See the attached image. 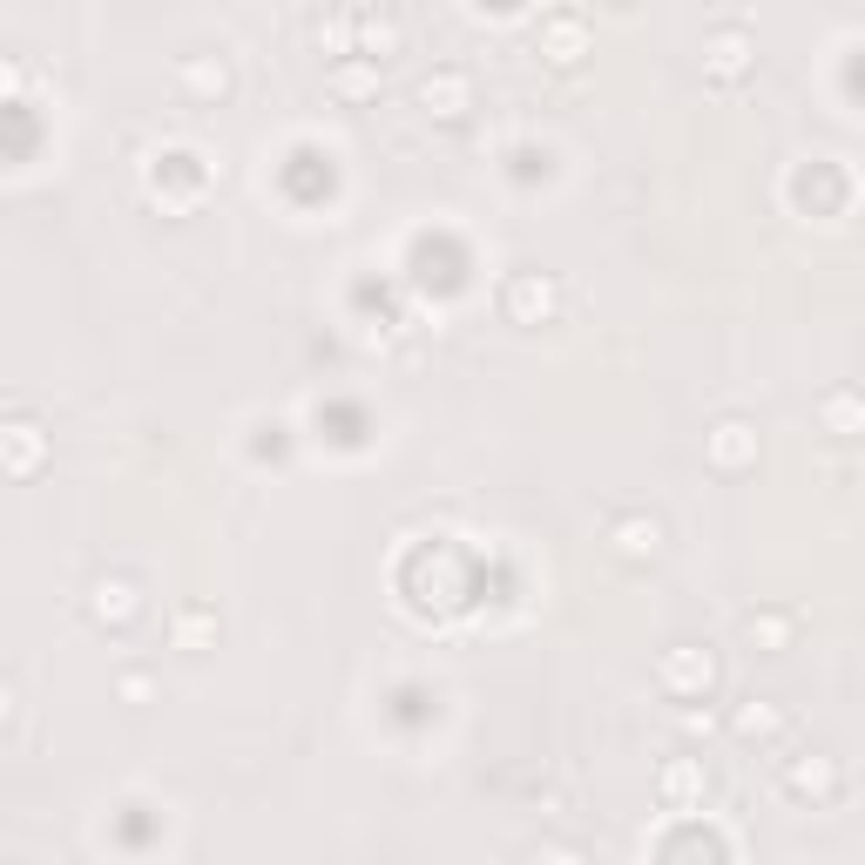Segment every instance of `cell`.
<instances>
[{
  "mask_svg": "<svg viewBox=\"0 0 865 865\" xmlns=\"http://www.w3.org/2000/svg\"><path fill=\"white\" fill-rule=\"evenodd\" d=\"M750 68V34L744 28H717L710 41H704V74L710 81H737Z\"/></svg>",
  "mask_w": 865,
  "mask_h": 865,
  "instance_id": "277c9868",
  "label": "cell"
},
{
  "mask_svg": "<svg viewBox=\"0 0 865 865\" xmlns=\"http://www.w3.org/2000/svg\"><path fill=\"white\" fill-rule=\"evenodd\" d=\"M419 102H426L432 116H460V109H467V74H460V68L426 74V81H419Z\"/></svg>",
  "mask_w": 865,
  "mask_h": 865,
  "instance_id": "ba28073f",
  "label": "cell"
},
{
  "mask_svg": "<svg viewBox=\"0 0 865 865\" xmlns=\"http://www.w3.org/2000/svg\"><path fill=\"white\" fill-rule=\"evenodd\" d=\"M500 305H507L514 325H541V318L555 311V285H548L541 271H514L507 291H500Z\"/></svg>",
  "mask_w": 865,
  "mask_h": 865,
  "instance_id": "7a4b0ae2",
  "label": "cell"
},
{
  "mask_svg": "<svg viewBox=\"0 0 865 865\" xmlns=\"http://www.w3.org/2000/svg\"><path fill=\"white\" fill-rule=\"evenodd\" d=\"M737 730H744V737H777V730H785V717H777L770 704H757V710L737 717Z\"/></svg>",
  "mask_w": 865,
  "mask_h": 865,
  "instance_id": "4fadbf2b",
  "label": "cell"
},
{
  "mask_svg": "<svg viewBox=\"0 0 865 865\" xmlns=\"http://www.w3.org/2000/svg\"><path fill=\"white\" fill-rule=\"evenodd\" d=\"M541 54L561 61V68L581 61V54H588V28H581V14H555V21L541 28Z\"/></svg>",
  "mask_w": 865,
  "mask_h": 865,
  "instance_id": "52a82bcc",
  "label": "cell"
},
{
  "mask_svg": "<svg viewBox=\"0 0 865 865\" xmlns=\"http://www.w3.org/2000/svg\"><path fill=\"white\" fill-rule=\"evenodd\" d=\"M142 609V595H136V581H122V575H102L96 588H89V616L96 623H129Z\"/></svg>",
  "mask_w": 865,
  "mask_h": 865,
  "instance_id": "8992f818",
  "label": "cell"
},
{
  "mask_svg": "<svg viewBox=\"0 0 865 865\" xmlns=\"http://www.w3.org/2000/svg\"><path fill=\"white\" fill-rule=\"evenodd\" d=\"M359 28H366V41H372V48H379V61H386V54H392V48H399V28H392V21H372V14H366V21H359Z\"/></svg>",
  "mask_w": 865,
  "mask_h": 865,
  "instance_id": "5bb4252c",
  "label": "cell"
},
{
  "mask_svg": "<svg viewBox=\"0 0 865 865\" xmlns=\"http://www.w3.org/2000/svg\"><path fill=\"white\" fill-rule=\"evenodd\" d=\"M792 792H798V798H832V792H838V764H832V757L798 764V770H792Z\"/></svg>",
  "mask_w": 865,
  "mask_h": 865,
  "instance_id": "9c48e42d",
  "label": "cell"
},
{
  "mask_svg": "<svg viewBox=\"0 0 865 865\" xmlns=\"http://www.w3.org/2000/svg\"><path fill=\"white\" fill-rule=\"evenodd\" d=\"M818 412H825L832 432H858V426H865V399H858V392H832Z\"/></svg>",
  "mask_w": 865,
  "mask_h": 865,
  "instance_id": "8fae6325",
  "label": "cell"
},
{
  "mask_svg": "<svg viewBox=\"0 0 865 865\" xmlns=\"http://www.w3.org/2000/svg\"><path fill=\"white\" fill-rule=\"evenodd\" d=\"M704 447H710V467H717V474H744V467L757 460V426H750V419H717Z\"/></svg>",
  "mask_w": 865,
  "mask_h": 865,
  "instance_id": "6da1fadb",
  "label": "cell"
},
{
  "mask_svg": "<svg viewBox=\"0 0 865 865\" xmlns=\"http://www.w3.org/2000/svg\"><path fill=\"white\" fill-rule=\"evenodd\" d=\"M744 636H750V643H764V649H785V643H792V616H750V623H744Z\"/></svg>",
  "mask_w": 865,
  "mask_h": 865,
  "instance_id": "7c38bea8",
  "label": "cell"
},
{
  "mask_svg": "<svg viewBox=\"0 0 865 865\" xmlns=\"http://www.w3.org/2000/svg\"><path fill=\"white\" fill-rule=\"evenodd\" d=\"M338 96H366V68H345L338 74Z\"/></svg>",
  "mask_w": 865,
  "mask_h": 865,
  "instance_id": "9a60e30c",
  "label": "cell"
},
{
  "mask_svg": "<svg viewBox=\"0 0 865 865\" xmlns=\"http://www.w3.org/2000/svg\"><path fill=\"white\" fill-rule=\"evenodd\" d=\"M663 689H676V697H697V689H710V676H717V663L704 656V649H689V643H676L669 656H663Z\"/></svg>",
  "mask_w": 865,
  "mask_h": 865,
  "instance_id": "3957f363",
  "label": "cell"
},
{
  "mask_svg": "<svg viewBox=\"0 0 865 865\" xmlns=\"http://www.w3.org/2000/svg\"><path fill=\"white\" fill-rule=\"evenodd\" d=\"M609 541H616L629 561H649V555H663V521H656V514H616Z\"/></svg>",
  "mask_w": 865,
  "mask_h": 865,
  "instance_id": "5b68a950",
  "label": "cell"
},
{
  "mask_svg": "<svg viewBox=\"0 0 865 865\" xmlns=\"http://www.w3.org/2000/svg\"><path fill=\"white\" fill-rule=\"evenodd\" d=\"M183 89L190 96H223L230 89V68L223 61H183Z\"/></svg>",
  "mask_w": 865,
  "mask_h": 865,
  "instance_id": "30bf717a",
  "label": "cell"
}]
</instances>
